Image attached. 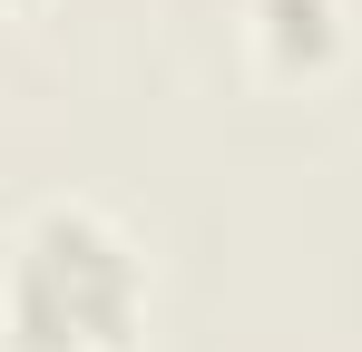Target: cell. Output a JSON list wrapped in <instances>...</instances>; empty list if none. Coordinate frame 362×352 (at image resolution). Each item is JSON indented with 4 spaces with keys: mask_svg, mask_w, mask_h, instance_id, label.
I'll use <instances>...</instances> for the list:
<instances>
[{
    "mask_svg": "<svg viewBox=\"0 0 362 352\" xmlns=\"http://www.w3.org/2000/svg\"><path fill=\"white\" fill-rule=\"evenodd\" d=\"M0 10H10V0H0Z\"/></svg>",
    "mask_w": 362,
    "mask_h": 352,
    "instance_id": "cell-3",
    "label": "cell"
},
{
    "mask_svg": "<svg viewBox=\"0 0 362 352\" xmlns=\"http://www.w3.org/2000/svg\"><path fill=\"white\" fill-rule=\"evenodd\" d=\"M147 323V254L98 206H40L0 264V352H127Z\"/></svg>",
    "mask_w": 362,
    "mask_h": 352,
    "instance_id": "cell-1",
    "label": "cell"
},
{
    "mask_svg": "<svg viewBox=\"0 0 362 352\" xmlns=\"http://www.w3.org/2000/svg\"><path fill=\"white\" fill-rule=\"evenodd\" d=\"M245 30H255V59L274 78H333L343 69V0H245Z\"/></svg>",
    "mask_w": 362,
    "mask_h": 352,
    "instance_id": "cell-2",
    "label": "cell"
}]
</instances>
